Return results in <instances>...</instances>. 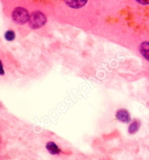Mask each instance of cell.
<instances>
[{
  "instance_id": "obj_1",
  "label": "cell",
  "mask_w": 149,
  "mask_h": 160,
  "mask_svg": "<svg viewBox=\"0 0 149 160\" xmlns=\"http://www.w3.org/2000/svg\"><path fill=\"white\" fill-rule=\"evenodd\" d=\"M47 18L43 11L34 10L31 12L28 26L31 29L37 30L43 27L47 23Z\"/></svg>"
},
{
  "instance_id": "obj_2",
  "label": "cell",
  "mask_w": 149,
  "mask_h": 160,
  "mask_svg": "<svg viewBox=\"0 0 149 160\" xmlns=\"http://www.w3.org/2000/svg\"><path fill=\"white\" fill-rule=\"evenodd\" d=\"M31 12L23 7H17L14 9L12 13V18L13 21L18 25H25L28 23L29 20Z\"/></svg>"
},
{
  "instance_id": "obj_3",
  "label": "cell",
  "mask_w": 149,
  "mask_h": 160,
  "mask_svg": "<svg viewBox=\"0 0 149 160\" xmlns=\"http://www.w3.org/2000/svg\"><path fill=\"white\" fill-rule=\"evenodd\" d=\"M116 117L119 121L124 122V123H129L131 121V117L130 113L127 110L122 108L117 111L116 114Z\"/></svg>"
},
{
  "instance_id": "obj_4",
  "label": "cell",
  "mask_w": 149,
  "mask_h": 160,
  "mask_svg": "<svg viewBox=\"0 0 149 160\" xmlns=\"http://www.w3.org/2000/svg\"><path fill=\"white\" fill-rule=\"evenodd\" d=\"M139 51L142 56L149 61V42H143L139 46Z\"/></svg>"
},
{
  "instance_id": "obj_5",
  "label": "cell",
  "mask_w": 149,
  "mask_h": 160,
  "mask_svg": "<svg viewBox=\"0 0 149 160\" xmlns=\"http://www.w3.org/2000/svg\"><path fill=\"white\" fill-rule=\"evenodd\" d=\"M47 150L50 152V154L52 155L59 154L61 152V148L55 144L54 142H48L46 145Z\"/></svg>"
},
{
  "instance_id": "obj_6",
  "label": "cell",
  "mask_w": 149,
  "mask_h": 160,
  "mask_svg": "<svg viewBox=\"0 0 149 160\" xmlns=\"http://www.w3.org/2000/svg\"><path fill=\"white\" fill-rule=\"evenodd\" d=\"M140 128V122L138 121H134L130 124L128 128V131L130 134H134L137 132Z\"/></svg>"
},
{
  "instance_id": "obj_7",
  "label": "cell",
  "mask_w": 149,
  "mask_h": 160,
  "mask_svg": "<svg viewBox=\"0 0 149 160\" xmlns=\"http://www.w3.org/2000/svg\"><path fill=\"white\" fill-rule=\"evenodd\" d=\"M4 37H5L6 40H7L9 42L13 41L15 38V34L12 30H8L4 34Z\"/></svg>"
},
{
  "instance_id": "obj_8",
  "label": "cell",
  "mask_w": 149,
  "mask_h": 160,
  "mask_svg": "<svg viewBox=\"0 0 149 160\" xmlns=\"http://www.w3.org/2000/svg\"><path fill=\"white\" fill-rule=\"evenodd\" d=\"M134 2L141 6L149 5V0H134Z\"/></svg>"
},
{
  "instance_id": "obj_9",
  "label": "cell",
  "mask_w": 149,
  "mask_h": 160,
  "mask_svg": "<svg viewBox=\"0 0 149 160\" xmlns=\"http://www.w3.org/2000/svg\"><path fill=\"white\" fill-rule=\"evenodd\" d=\"M4 71L3 68V65H2V61H0V75H4Z\"/></svg>"
}]
</instances>
